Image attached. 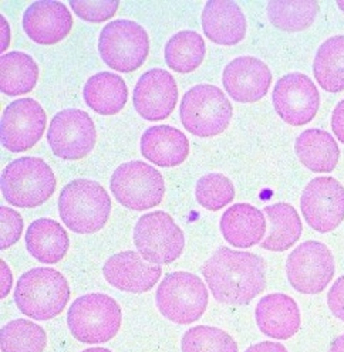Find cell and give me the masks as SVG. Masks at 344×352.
I'll use <instances>...</instances> for the list:
<instances>
[{
    "label": "cell",
    "instance_id": "obj_1",
    "mask_svg": "<svg viewBox=\"0 0 344 352\" xmlns=\"http://www.w3.org/2000/svg\"><path fill=\"white\" fill-rule=\"evenodd\" d=\"M202 276L215 300L245 305L266 289V263L250 252L219 248L202 264Z\"/></svg>",
    "mask_w": 344,
    "mask_h": 352
},
{
    "label": "cell",
    "instance_id": "obj_2",
    "mask_svg": "<svg viewBox=\"0 0 344 352\" xmlns=\"http://www.w3.org/2000/svg\"><path fill=\"white\" fill-rule=\"evenodd\" d=\"M70 300V285L60 272L36 267L21 274L16 283L14 302L20 313L39 321L60 316Z\"/></svg>",
    "mask_w": 344,
    "mask_h": 352
},
{
    "label": "cell",
    "instance_id": "obj_3",
    "mask_svg": "<svg viewBox=\"0 0 344 352\" xmlns=\"http://www.w3.org/2000/svg\"><path fill=\"white\" fill-rule=\"evenodd\" d=\"M58 213L63 223L72 232L77 234L97 233L110 219V195L96 181L74 179L61 189Z\"/></svg>",
    "mask_w": 344,
    "mask_h": 352
},
{
    "label": "cell",
    "instance_id": "obj_4",
    "mask_svg": "<svg viewBox=\"0 0 344 352\" xmlns=\"http://www.w3.org/2000/svg\"><path fill=\"white\" fill-rule=\"evenodd\" d=\"M233 108L219 87L198 84L184 94L180 104L181 122L189 134L200 138L221 135L229 126Z\"/></svg>",
    "mask_w": 344,
    "mask_h": 352
},
{
    "label": "cell",
    "instance_id": "obj_5",
    "mask_svg": "<svg viewBox=\"0 0 344 352\" xmlns=\"http://www.w3.org/2000/svg\"><path fill=\"white\" fill-rule=\"evenodd\" d=\"M54 190V172L41 158H19L2 172V193L12 206L39 208L50 199Z\"/></svg>",
    "mask_w": 344,
    "mask_h": 352
},
{
    "label": "cell",
    "instance_id": "obj_6",
    "mask_svg": "<svg viewBox=\"0 0 344 352\" xmlns=\"http://www.w3.org/2000/svg\"><path fill=\"white\" fill-rule=\"evenodd\" d=\"M121 307L110 296L90 293L73 301L67 313L72 336L84 344H104L121 328Z\"/></svg>",
    "mask_w": 344,
    "mask_h": 352
},
{
    "label": "cell",
    "instance_id": "obj_7",
    "mask_svg": "<svg viewBox=\"0 0 344 352\" xmlns=\"http://www.w3.org/2000/svg\"><path fill=\"white\" fill-rule=\"evenodd\" d=\"M160 313L169 321L186 325L206 311L209 293L205 283L189 272H174L164 277L155 294Z\"/></svg>",
    "mask_w": 344,
    "mask_h": 352
},
{
    "label": "cell",
    "instance_id": "obj_8",
    "mask_svg": "<svg viewBox=\"0 0 344 352\" xmlns=\"http://www.w3.org/2000/svg\"><path fill=\"white\" fill-rule=\"evenodd\" d=\"M98 52L111 70L133 73L141 69L149 53V37L137 21L120 19L105 25L100 33Z\"/></svg>",
    "mask_w": 344,
    "mask_h": 352
},
{
    "label": "cell",
    "instance_id": "obj_9",
    "mask_svg": "<svg viewBox=\"0 0 344 352\" xmlns=\"http://www.w3.org/2000/svg\"><path fill=\"white\" fill-rule=\"evenodd\" d=\"M110 189L120 205L141 212L162 202L165 181L162 173L153 165L144 161H130L114 170Z\"/></svg>",
    "mask_w": 344,
    "mask_h": 352
},
{
    "label": "cell",
    "instance_id": "obj_10",
    "mask_svg": "<svg viewBox=\"0 0 344 352\" xmlns=\"http://www.w3.org/2000/svg\"><path fill=\"white\" fill-rule=\"evenodd\" d=\"M134 245L149 263L171 264L184 252L185 236L171 214L162 210L147 213L134 228Z\"/></svg>",
    "mask_w": 344,
    "mask_h": 352
},
{
    "label": "cell",
    "instance_id": "obj_11",
    "mask_svg": "<svg viewBox=\"0 0 344 352\" xmlns=\"http://www.w3.org/2000/svg\"><path fill=\"white\" fill-rule=\"evenodd\" d=\"M332 250L321 241L308 240L299 245L286 260V274L292 287L302 294H319L334 277Z\"/></svg>",
    "mask_w": 344,
    "mask_h": 352
},
{
    "label": "cell",
    "instance_id": "obj_12",
    "mask_svg": "<svg viewBox=\"0 0 344 352\" xmlns=\"http://www.w3.org/2000/svg\"><path fill=\"white\" fill-rule=\"evenodd\" d=\"M97 131L92 117L78 108L57 113L47 131L52 152L63 161H80L94 149Z\"/></svg>",
    "mask_w": 344,
    "mask_h": 352
},
{
    "label": "cell",
    "instance_id": "obj_13",
    "mask_svg": "<svg viewBox=\"0 0 344 352\" xmlns=\"http://www.w3.org/2000/svg\"><path fill=\"white\" fill-rule=\"evenodd\" d=\"M306 223L319 233H330L344 220V186L332 176L312 179L300 196Z\"/></svg>",
    "mask_w": 344,
    "mask_h": 352
},
{
    "label": "cell",
    "instance_id": "obj_14",
    "mask_svg": "<svg viewBox=\"0 0 344 352\" xmlns=\"http://www.w3.org/2000/svg\"><path fill=\"white\" fill-rule=\"evenodd\" d=\"M272 101L276 114L292 126H303L314 120L320 108L316 84L303 73H289L275 84Z\"/></svg>",
    "mask_w": 344,
    "mask_h": 352
},
{
    "label": "cell",
    "instance_id": "obj_15",
    "mask_svg": "<svg viewBox=\"0 0 344 352\" xmlns=\"http://www.w3.org/2000/svg\"><path fill=\"white\" fill-rule=\"evenodd\" d=\"M47 116L33 98L10 102L2 114V145L10 152L32 149L45 134Z\"/></svg>",
    "mask_w": 344,
    "mask_h": 352
},
{
    "label": "cell",
    "instance_id": "obj_16",
    "mask_svg": "<svg viewBox=\"0 0 344 352\" xmlns=\"http://www.w3.org/2000/svg\"><path fill=\"white\" fill-rule=\"evenodd\" d=\"M177 102V81L166 70H148L140 77L134 87V108L147 121H161L168 118L174 113Z\"/></svg>",
    "mask_w": 344,
    "mask_h": 352
},
{
    "label": "cell",
    "instance_id": "obj_17",
    "mask_svg": "<svg viewBox=\"0 0 344 352\" xmlns=\"http://www.w3.org/2000/svg\"><path fill=\"white\" fill-rule=\"evenodd\" d=\"M272 78V72L262 60L253 56H241L226 64L222 84L236 102L253 104L266 96Z\"/></svg>",
    "mask_w": 344,
    "mask_h": 352
},
{
    "label": "cell",
    "instance_id": "obj_18",
    "mask_svg": "<svg viewBox=\"0 0 344 352\" xmlns=\"http://www.w3.org/2000/svg\"><path fill=\"white\" fill-rule=\"evenodd\" d=\"M103 274L113 287L125 293L141 294L158 283L162 269L160 264L147 261L138 252L125 250L113 254L104 263Z\"/></svg>",
    "mask_w": 344,
    "mask_h": 352
},
{
    "label": "cell",
    "instance_id": "obj_19",
    "mask_svg": "<svg viewBox=\"0 0 344 352\" xmlns=\"http://www.w3.org/2000/svg\"><path fill=\"white\" fill-rule=\"evenodd\" d=\"M72 29L73 16L61 2H34L23 14V30L37 44H57L70 34Z\"/></svg>",
    "mask_w": 344,
    "mask_h": 352
},
{
    "label": "cell",
    "instance_id": "obj_20",
    "mask_svg": "<svg viewBox=\"0 0 344 352\" xmlns=\"http://www.w3.org/2000/svg\"><path fill=\"white\" fill-rule=\"evenodd\" d=\"M255 318L261 331L275 340L292 338L302 322L297 302L283 293L262 297L256 305Z\"/></svg>",
    "mask_w": 344,
    "mask_h": 352
},
{
    "label": "cell",
    "instance_id": "obj_21",
    "mask_svg": "<svg viewBox=\"0 0 344 352\" xmlns=\"http://www.w3.org/2000/svg\"><path fill=\"white\" fill-rule=\"evenodd\" d=\"M205 36L221 46H235L246 36V17L241 6L226 0L208 2L202 10Z\"/></svg>",
    "mask_w": 344,
    "mask_h": 352
},
{
    "label": "cell",
    "instance_id": "obj_22",
    "mask_svg": "<svg viewBox=\"0 0 344 352\" xmlns=\"http://www.w3.org/2000/svg\"><path fill=\"white\" fill-rule=\"evenodd\" d=\"M142 157L157 166L174 168L189 155V141L182 131L171 125L149 126L140 142Z\"/></svg>",
    "mask_w": 344,
    "mask_h": 352
},
{
    "label": "cell",
    "instance_id": "obj_23",
    "mask_svg": "<svg viewBox=\"0 0 344 352\" xmlns=\"http://www.w3.org/2000/svg\"><path fill=\"white\" fill-rule=\"evenodd\" d=\"M219 228L229 245L249 249L262 243L268 225L262 210L250 204H236L222 214Z\"/></svg>",
    "mask_w": 344,
    "mask_h": 352
},
{
    "label": "cell",
    "instance_id": "obj_24",
    "mask_svg": "<svg viewBox=\"0 0 344 352\" xmlns=\"http://www.w3.org/2000/svg\"><path fill=\"white\" fill-rule=\"evenodd\" d=\"M26 249L39 261L45 264H56L66 257L70 239L57 220L41 217L28 228Z\"/></svg>",
    "mask_w": 344,
    "mask_h": 352
},
{
    "label": "cell",
    "instance_id": "obj_25",
    "mask_svg": "<svg viewBox=\"0 0 344 352\" xmlns=\"http://www.w3.org/2000/svg\"><path fill=\"white\" fill-rule=\"evenodd\" d=\"M294 152L308 169L316 173L333 172L340 161L337 141L325 129L310 128L296 138Z\"/></svg>",
    "mask_w": 344,
    "mask_h": 352
},
{
    "label": "cell",
    "instance_id": "obj_26",
    "mask_svg": "<svg viewBox=\"0 0 344 352\" xmlns=\"http://www.w3.org/2000/svg\"><path fill=\"white\" fill-rule=\"evenodd\" d=\"M268 234L262 240V249L268 252H286L302 237L303 225L297 210L285 202L265 206Z\"/></svg>",
    "mask_w": 344,
    "mask_h": 352
},
{
    "label": "cell",
    "instance_id": "obj_27",
    "mask_svg": "<svg viewBox=\"0 0 344 352\" xmlns=\"http://www.w3.org/2000/svg\"><path fill=\"white\" fill-rule=\"evenodd\" d=\"M83 97L93 111L100 116H116L125 107L128 88L122 77L116 73L101 72L84 84Z\"/></svg>",
    "mask_w": 344,
    "mask_h": 352
},
{
    "label": "cell",
    "instance_id": "obj_28",
    "mask_svg": "<svg viewBox=\"0 0 344 352\" xmlns=\"http://www.w3.org/2000/svg\"><path fill=\"white\" fill-rule=\"evenodd\" d=\"M39 81V65L23 52H10L0 60V91L6 96L32 93Z\"/></svg>",
    "mask_w": 344,
    "mask_h": 352
},
{
    "label": "cell",
    "instance_id": "obj_29",
    "mask_svg": "<svg viewBox=\"0 0 344 352\" xmlns=\"http://www.w3.org/2000/svg\"><path fill=\"white\" fill-rule=\"evenodd\" d=\"M313 74L325 91L334 94L344 91V34L327 38L319 47Z\"/></svg>",
    "mask_w": 344,
    "mask_h": 352
},
{
    "label": "cell",
    "instance_id": "obj_30",
    "mask_svg": "<svg viewBox=\"0 0 344 352\" xmlns=\"http://www.w3.org/2000/svg\"><path fill=\"white\" fill-rule=\"evenodd\" d=\"M206 53L202 36L193 30H182L172 36L165 46V63L181 74L198 70Z\"/></svg>",
    "mask_w": 344,
    "mask_h": 352
},
{
    "label": "cell",
    "instance_id": "obj_31",
    "mask_svg": "<svg viewBox=\"0 0 344 352\" xmlns=\"http://www.w3.org/2000/svg\"><path fill=\"white\" fill-rule=\"evenodd\" d=\"M47 336L39 324L17 318L2 327L0 346L2 352H43Z\"/></svg>",
    "mask_w": 344,
    "mask_h": 352
},
{
    "label": "cell",
    "instance_id": "obj_32",
    "mask_svg": "<svg viewBox=\"0 0 344 352\" xmlns=\"http://www.w3.org/2000/svg\"><path fill=\"white\" fill-rule=\"evenodd\" d=\"M319 10L317 2H269L266 8L270 23L285 32L309 29Z\"/></svg>",
    "mask_w": 344,
    "mask_h": 352
},
{
    "label": "cell",
    "instance_id": "obj_33",
    "mask_svg": "<svg viewBox=\"0 0 344 352\" xmlns=\"http://www.w3.org/2000/svg\"><path fill=\"white\" fill-rule=\"evenodd\" d=\"M181 349L182 352H238V344L218 327L198 325L184 334Z\"/></svg>",
    "mask_w": 344,
    "mask_h": 352
},
{
    "label": "cell",
    "instance_id": "obj_34",
    "mask_svg": "<svg viewBox=\"0 0 344 352\" xmlns=\"http://www.w3.org/2000/svg\"><path fill=\"white\" fill-rule=\"evenodd\" d=\"M195 197L204 209L218 212L235 199V186L228 176L211 172L198 179Z\"/></svg>",
    "mask_w": 344,
    "mask_h": 352
},
{
    "label": "cell",
    "instance_id": "obj_35",
    "mask_svg": "<svg viewBox=\"0 0 344 352\" xmlns=\"http://www.w3.org/2000/svg\"><path fill=\"white\" fill-rule=\"evenodd\" d=\"M73 12L83 20L92 23H103L110 20L118 10L120 2L117 0H101V2H85V0H73L70 2Z\"/></svg>",
    "mask_w": 344,
    "mask_h": 352
},
{
    "label": "cell",
    "instance_id": "obj_36",
    "mask_svg": "<svg viewBox=\"0 0 344 352\" xmlns=\"http://www.w3.org/2000/svg\"><path fill=\"white\" fill-rule=\"evenodd\" d=\"M2 214V236H0V249L6 250L17 243L23 232V217L19 212L9 206L0 208Z\"/></svg>",
    "mask_w": 344,
    "mask_h": 352
},
{
    "label": "cell",
    "instance_id": "obj_37",
    "mask_svg": "<svg viewBox=\"0 0 344 352\" xmlns=\"http://www.w3.org/2000/svg\"><path fill=\"white\" fill-rule=\"evenodd\" d=\"M327 304L332 314L344 321V276L338 277L333 283L327 294Z\"/></svg>",
    "mask_w": 344,
    "mask_h": 352
},
{
    "label": "cell",
    "instance_id": "obj_38",
    "mask_svg": "<svg viewBox=\"0 0 344 352\" xmlns=\"http://www.w3.org/2000/svg\"><path fill=\"white\" fill-rule=\"evenodd\" d=\"M332 129L336 138L344 144V100H341L332 114Z\"/></svg>",
    "mask_w": 344,
    "mask_h": 352
},
{
    "label": "cell",
    "instance_id": "obj_39",
    "mask_svg": "<svg viewBox=\"0 0 344 352\" xmlns=\"http://www.w3.org/2000/svg\"><path fill=\"white\" fill-rule=\"evenodd\" d=\"M245 352H289V351L281 342L264 341V342H259V344H255V345L249 346Z\"/></svg>",
    "mask_w": 344,
    "mask_h": 352
},
{
    "label": "cell",
    "instance_id": "obj_40",
    "mask_svg": "<svg viewBox=\"0 0 344 352\" xmlns=\"http://www.w3.org/2000/svg\"><path fill=\"white\" fill-rule=\"evenodd\" d=\"M0 267H2V293H0V297L6 298L13 285V276L5 260H0Z\"/></svg>",
    "mask_w": 344,
    "mask_h": 352
},
{
    "label": "cell",
    "instance_id": "obj_41",
    "mask_svg": "<svg viewBox=\"0 0 344 352\" xmlns=\"http://www.w3.org/2000/svg\"><path fill=\"white\" fill-rule=\"evenodd\" d=\"M329 352H344V334H341L332 342Z\"/></svg>",
    "mask_w": 344,
    "mask_h": 352
},
{
    "label": "cell",
    "instance_id": "obj_42",
    "mask_svg": "<svg viewBox=\"0 0 344 352\" xmlns=\"http://www.w3.org/2000/svg\"><path fill=\"white\" fill-rule=\"evenodd\" d=\"M2 29H3V43H2V52L5 53V50L9 46V25L5 17H2Z\"/></svg>",
    "mask_w": 344,
    "mask_h": 352
},
{
    "label": "cell",
    "instance_id": "obj_43",
    "mask_svg": "<svg viewBox=\"0 0 344 352\" xmlns=\"http://www.w3.org/2000/svg\"><path fill=\"white\" fill-rule=\"evenodd\" d=\"M81 352H113V351L107 349V348H101V346H96V348H87Z\"/></svg>",
    "mask_w": 344,
    "mask_h": 352
},
{
    "label": "cell",
    "instance_id": "obj_44",
    "mask_svg": "<svg viewBox=\"0 0 344 352\" xmlns=\"http://www.w3.org/2000/svg\"><path fill=\"white\" fill-rule=\"evenodd\" d=\"M337 6H338V9L344 13V2H337Z\"/></svg>",
    "mask_w": 344,
    "mask_h": 352
}]
</instances>
